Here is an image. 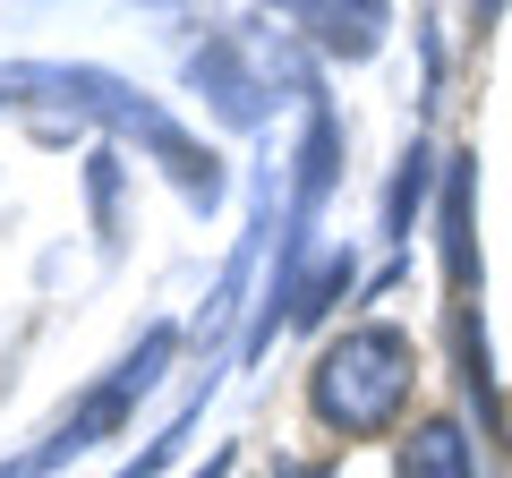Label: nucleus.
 <instances>
[{"label":"nucleus","mask_w":512,"mask_h":478,"mask_svg":"<svg viewBox=\"0 0 512 478\" xmlns=\"http://www.w3.org/2000/svg\"><path fill=\"white\" fill-rule=\"evenodd\" d=\"M410 385H419V350H410V333L359 325V333H342V342L316 359V385L308 393H316V419H325V427L367 436V427L402 419Z\"/></svg>","instance_id":"obj_1"},{"label":"nucleus","mask_w":512,"mask_h":478,"mask_svg":"<svg viewBox=\"0 0 512 478\" xmlns=\"http://www.w3.org/2000/svg\"><path fill=\"white\" fill-rule=\"evenodd\" d=\"M402 478H470V436L453 419H419L402 444Z\"/></svg>","instance_id":"obj_2"}]
</instances>
